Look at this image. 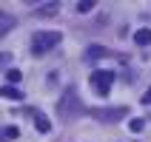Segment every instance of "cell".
Wrapping results in <instances>:
<instances>
[{"instance_id": "obj_12", "label": "cell", "mask_w": 151, "mask_h": 142, "mask_svg": "<svg viewBox=\"0 0 151 142\" xmlns=\"http://www.w3.org/2000/svg\"><path fill=\"white\" fill-rule=\"evenodd\" d=\"M17 134H20V131H17L14 125H6V131H3V136H6V139H17Z\"/></svg>"}, {"instance_id": "obj_11", "label": "cell", "mask_w": 151, "mask_h": 142, "mask_svg": "<svg viewBox=\"0 0 151 142\" xmlns=\"http://www.w3.org/2000/svg\"><path fill=\"white\" fill-rule=\"evenodd\" d=\"M128 128H131L134 134H140V131L145 128V119H131V122H128Z\"/></svg>"}, {"instance_id": "obj_9", "label": "cell", "mask_w": 151, "mask_h": 142, "mask_svg": "<svg viewBox=\"0 0 151 142\" xmlns=\"http://www.w3.org/2000/svg\"><path fill=\"white\" fill-rule=\"evenodd\" d=\"M103 54H109L103 46H91V49H86V60H88V63H94V57H103Z\"/></svg>"}, {"instance_id": "obj_14", "label": "cell", "mask_w": 151, "mask_h": 142, "mask_svg": "<svg viewBox=\"0 0 151 142\" xmlns=\"http://www.w3.org/2000/svg\"><path fill=\"white\" fill-rule=\"evenodd\" d=\"M91 9H94L91 0H83V3H77V11H91Z\"/></svg>"}, {"instance_id": "obj_4", "label": "cell", "mask_w": 151, "mask_h": 142, "mask_svg": "<svg viewBox=\"0 0 151 142\" xmlns=\"http://www.w3.org/2000/svg\"><path fill=\"white\" fill-rule=\"evenodd\" d=\"M91 117L97 122H120L123 117H128V108L126 105H114V108H94Z\"/></svg>"}, {"instance_id": "obj_10", "label": "cell", "mask_w": 151, "mask_h": 142, "mask_svg": "<svg viewBox=\"0 0 151 142\" xmlns=\"http://www.w3.org/2000/svg\"><path fill=\"white\" fill-rule=\"evenodd\" d=\"M12 29H14V20H12L9 14H3V20H0V31L6 34V31H12Z\"/></svg>"}, {"instance_id": "obj_3", "label": "cell", "mask_w": 151, "mask_h": 142, "mask_svg": "<svg viewBox=\"0 0 151 142\" xmlns=\"http://www.w3.org/2000/svg\"><path fill=\"white\" fill-rule=\"evenodd\" d=\"M88 83H91V88L100 94V97H109L111 94V83H114V71H91Z\"/></svg>"}, {"instance_id": "obj_1", "label": "cell", "mask_w": 151, "mask_h": 142, "mask_svg": "<svg viewBox=\"0 0 151 142\" xmlns=\"http://www.w3.org/2000/svg\"><path fill=\"white\" fill-rule=\"evenodd\" d=\"M80 114H86V108H83V102H80V94H77V88L71 85V88H66V94L60 97L57 117L63 119V122H71V119H77Z\"/></svg>"}, {"instance_id": "obj_5", "label": "cell", "mask_w": 151, "mask_h": 142, "mask_svg": "<svg viewBox=\"0 0 151 142\" xmlns=\"http://www.w3.org/2000/svg\"><path fill=\"white\" fill-rule=\"evenodd\" d=\"M29 114H32V119H34V128L40 131V134H49L51 131V122H49V117H43L37 108H29Z\"/></svg>"}, {"instance_id": "obj_6", "label": "cell", "mask_w": 151, "mask_h": 142, "mask_svg": "<svg viewBox=\"0 0 151 142\" xmlns=\"http://www.w3.org/2000/svg\"><path fill=\"white\" fill-rule=\"evenodd\" d=\"M54 11H57V3H43L34 9V17H51Z\"/></svg>"}, {"instance_id": "obj_8", "label": "cell", "mask_w": 151, "mask_h": 142, "mask_svg": "<svg viewBox=\"0 0 151 142\" xmlns=\"http://www.w3.org/2000/svg\"><path fill=\"white\" fill-rule=\"evenodd\" d=\"M3 97H6V100H26L23 97V91H17V88H12V85H3Z\"/></svg>"}, {"instance_id": "obj_7", "label": "cell", "mask_w": 151, "mask_h": 142, "mask_svg": "<svg viewBox=\"0 0 151 142\" xmlns=\"http://www.w3.org/2000/svg\"><path fill=\"white\" fill-rule=\"evenodd\" d=\"M134 43L137 46H151V29H140L134 34Z\"/></svg>"}, {"instance_id": "obj_13", "label": "cell", "mask_w": 151, "mask_h": 142, "mask_svg": "<svg viewBox=\"0 0 151 142\" xmlns=\"http://www.w3.org/2000/svg\"><path fill=\"white\" fill-rule=\"evenodd\" d=\"M6 80H9V83H20V71H17V68H9Z\"/></svg>"}, {"instance_id": "obj_15", "label": "cell", "mask_w": 151, "mask_h": 142, "mask_svg": "<svg viewBox=\"0 0 151 142\" xmlns=\"http://www.w3.org/2000/svg\"><path fill=\"white\" fill-rule=\"evenodd\" d=\"M143 102H145V105H148V102H151V88H148V91L143 94Z\"/></svg>"}, {"instance_id": "obj_2", "label": "cell", "mask_w": 151, "mask_h": 142, "mask_svg": "<svg viewBox=\"0 0 151 142\" xmlns=\"http://www.w3.org/2000/svg\"><path fill=\"white\" fill-rule=\"evenodd\" d=\"M57 43H60V31H37V34H32V40H29V49H32L34 57H43V54H49Z\"/></svg>"}]
</instances>
